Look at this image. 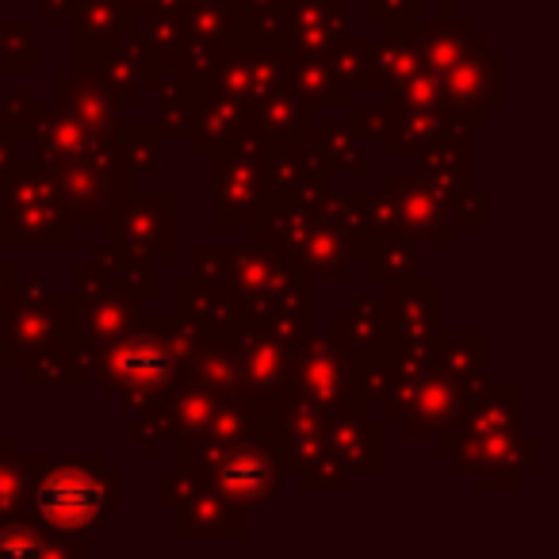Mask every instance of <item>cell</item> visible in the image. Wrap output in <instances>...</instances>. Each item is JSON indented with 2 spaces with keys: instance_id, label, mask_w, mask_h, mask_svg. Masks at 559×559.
<instances>
[{
  "instance_id": "1",
  "label": "cell",
  "mask_w": 559,
  "mask_h": 559,
  "mask_svg": "<svg viewBox=\"0 0 559 559\" xmlns=\"http://www.w3.org/2000/svg\"><path fill=\"white\" fill-rule=\"evenodd\" d=\"M123 502V475L104 456H50L32 460L24 510L47 533L85 536Z\"/></svg>"
},
{
  "instance_id": "2",
  "label": "cell",
  "mask_w": 559,
  "mask_h": 559,
  "mask_svg": "<svg viewBox=\"0 0 559 559\" xmlns=\"http://www.w3.org/2000/svg\"><path fill=\"white\" fill-rule=\"evenodd\" d=\"M185 380L169 337V319H134L127 334L96 349L93 383L127 406V414L169 395Z\"/></svg>"
},
{
  "instance_id": "3",
  "label": "cell",
  "mask_w": 559,
  "mask_h": 559,
  "mask_svg": "<svg viewBox=\"0 0 559 559\" xmlns=\"http://www.w3.org/2000/svg\"><path fill=\"white\" fill-rule=\"evenodd\" d=\"M0 238L4 246H70L73 218L50 169L20 157L0 192Z\"/></svg>"
},
{
  "instance_id": "4",
  "label": "cell",
  "mask_w": 559,
  "mask_h": 559,
  "mask_svg": "<svg viewBox=\"0 0 559 559\" xmlns=\"http://www.w3.org/2000/svg\"><path fill=\"white\" fill-rule=\"evenodd\" d=\"M4 314V365L16 368L24 357L55 349L73 337V299H62L50 280H16V292L0 307Z\"/></svg>"
},
{
  "instance_id": "5",
  "label": "cell",
  "mask_w": 559,
  "mask_h": 559,
  "mask_svg": "<svg viewBox=\"0 0 559 559\" xmlns=\"http://www.w3.org/2000/svg\"><path fill=\"white\" fill-rule=\"evenodd\" d=\"M104 230H108V246H116L119 253L169 264L177 257L173 253L177 249V200L169 192L142 195L134 188L116 200Z\"/></svg>"
},
{
  "instance_id": "6",
  "label": "cell",
  "mask_w": 559,
  "mask_h": 559,
  "mask_svg": "<svg viewBox=\"0 0 559 559\" xmlns=\"http://www.w3.org/2000/svg\"><path fill=\"white\" fill-rule=\"evenodd\" d=\"M70 280H73V334L81 342L100 349V345L116 342L119 334H127L134 326V319H139V296L104 276L93 261L73 264Z\"/></svg>"
},
{
  "instance_id": "7",
  "label": "cell",
  "mask_w": 559,
  "mask_h": 559,
  "mask_svg": "<svg viewBox=\"0 0 559 559\" xmlns=\"http://www.w3.org/2000/svg\"><path fill=\"white\" fill-rule=\"evenodd\" d=\"M372 211L380 234H395L406 241H437V246H452L456 238V226L449 223V211L426 177H399V173L388 177L380 200H372Z\"/></svg>"
},
{
  "instance_id": "8",
  "label": "cell",
  "mask_w": 559,
  "mask_h": 559,
  "mask_svg": "<svg viewBox=\"0 0 559 559\" xmlns=\"http://www.w3.org/2000/svg\"><path fill=\"white\" fill-rule=\"evenodd\" d=\"M288 388H296L307 403L322 414H337L353 406V353H345L326 334H299L292 342V372Z\"/></svg>"
},
{
  "instance_id": "9",
  "label": "cell",
  "mask_w": 559,
  "mask_h": 559,
  "mask_svg": "<svg viewBox=\"0 0 559 559\" xmlns=\"http://www.w3.org/2000/svg\"><path fill=\"white\" fill-rule=\"evenodd\" d=\"M276 200L269 185V165L246 154L211 157V226L241 230Z\"/></svg>"
},
{
  "instance_id": "10",
  "label": "cell",
  "mask_w": 559,
  "mask_h": 559,
  "mask_svg": "<svg viewBox=\"0 0 559 559\" xmlns=\"http://www.w3.org/2000/svg\"><path fill=\"white\" fill-rule=\"evenodd\" d=\"M441 104L464 123H487L490 108L502 104V55L483 35H472L467 50L441 73Z\"/></svg>"
},
{
  "instance_id": "11",
  "label": "cell",
  "mask_w": 559,
  "mask_h": 559,
  "mask_svg": "<svg viewBox=\"0 0 559 559\" xmlns=\"http://www.w3.org/2000/svg\"><path fill=\"white\" fill-rule=\"evenodd\" d=\"M203 479L226 495L238 506H269L280 490V479H284V464L280 456L261 441H234L223 444L215 456L203 467Z\"/></svg>"
},
{
  "instance_id": "12",
  "label": "cell",
  "mask_w": 559,
  "mask_h": 559,
  "mask_svg": "<svg viewBox=\"0 0 559 559\" xmlns=\"http://www.w3.org/2000/svg\"><path fill=\"white\" fill-rule=\"evenodd\" d=\"M292 276H296V269H292L288 257L276 253V249L257 246V241L234 249L230 299L241 314V330H253V322L261 319V311L276 299V292L284 288Z\"/></svg>"
},
{
  "instance_id": "13",
  "label": "cell",
  "mask_w": 559,
  "mask_h": 559,
  "mask_svg": "<svg viewBox=\"0 0 559 559\" xmlns=\"http://www.w3.org/2000/svg\"><path fill=\"white\" fill-rule=\"evenodd\" d=\"M177 540H241L246 536V506L218 495L207 479H200L177 506Z\"/></svg>"
},
{
  "instance_id": "14",
  "label": "cell",
  "mask_w": 559,
  "mask_h": 559,
  "mask_svg": "<svg viewBox=\"0 0 559 559\" xmlns=\"http://www.w3.org/2000/svg\"><path fill=\"white\" fill-rule=\"evenodd\" d=\"M284 257H288L292 269L304 272V276H311V280H349L353 264H357L345 230L330 215H322V211H314V215L307 218L296 246H292Z\"/></svg>"
},
{
  "instance_id": "15",
  "label": "cell",
  "mask_w": 559,
  "mask_h": 559,
  "mask_svg": "<svg viewBox=\"0 0 559 559\" xmlns=\"http://www.w3.org/2000/svg\"><path fill=\"white\" fill-rule=\"evenodd\" d=\"M383 288V342H429L437 334V284L414 276Z\"/></svg>"
},
{
  "instance_id": "16",
  "label": "cell",
  "mask_w": 559,
  "mask_h": 559,
  "mask_svg": "<svg viewBox=\"0 0 559 559\" xmlns=\"http://www.w3.org/2000/svg\"><path fill=\"white\" fill-rule=\"evenodd\" d=\"M326 449L342 460L349 472H383V421L368 406H349V411L326 414Z\"/></svg>"
},
{
  "instance_id": "17",
  "label": "cell",
  "mask_w": 559,
  "mask_h": 559,
  "mask_svg": "<svg viewBox=\"0 0 559 559\" xmlns=\"http://www.w3.org/2000/svg\"><path fill=\"white\" fill-rule=\"evenodd\" d=\"M73 70L93 62L100 50L131 39L139 16L123 0H73Z\"/></svg>"
},
{
  "instance_id": "18",
  "label": "cell",
  "mask_w": 559,
  "mask_h": 559,
  "mask_svg": "<svg viewBox=\"0 0 559 559\" xmlns=\"http://www.w3.org/2000/svg\"><path fill=\"white\" fill-rule=\"evenodd\" d=\"M234 368H238V388L261 399L276 395L292 372V342H280L264 330H241L234 334Z\"/></svg>"
},
{
  "instance_id": "19",
  "label": "cell",
  "mask_w": 559,
  "mask_h": 559,
  "mask_svg": "<svg viewBox=\"0 0 559 559\" xmlns=\"http://www.w3.org/2000/svg\"><path fill=\"white\" fill-rule=\"evenodd\" d=\"M284 12L296 55H326L349 35V0H284Z\"/></svg>"
},
{
  "instance_id": "20",
  "label": "cell",
  "mask_w": 559,
  "mask_h": 559,
  "mask_svg": "<svg viewBox=\"0 0 559 559\" xmlns=\"http://www.w3.org/2000/svg\"><path fill=\"white\" fill-rule=\"evenodd\" d=\"M249 127H253V131L261 134L272 150H288L292 142H299V139L311 134L314 108L304 100V96H296L284 85H276L257 104H249Z\"/></svg>"
},
{
  "instance_id": "21",
  "label": "cell",
  "mask_w": 559,
  "mask_h": 559,
  "mask_svg": "<svg viewBox=\"0 0 559 559\" xmlns=\"http://www.w3.org/2000/svg\"><path fill=\"white\" fill-rule=\"evenodd\" d=\"M27 139H32V146H35V162H39L43 169H58V165H66V162H78V157L93 146L96 134L88 131L78 116H70L62 104L50 100L39 108V119H35Z\"/></svg>"
},
{
  "instance_id": "22",
  "label": "cell",
  "mask_w": 559,
  "mask_h": 559,
  "mask_svg": "<svg viewBox=\"0 0 559 559\" xmlns=\"http://www.w3.org/2000/svg\"><path fill=\"white\" fill-rule=\"evenodd\" d=\"M177 319L188 322L200 337H234L241 330V314L230 292L211 288L195 276L177 284Z\"/></svg>"
},
{
  "instance_id": "23",
  "label": "cell",
  "mask_w": 559,
  "mask_h": 559,
  "mask_svg": "<svg viewBox=\"0 0 559 559\" xmlns=\"http://www.w3.org/2000/svg\"><path fill=\"white\" fill-rule=\"evenodd\" d=\"M55 104H62L70 116H78L93 134H116L119 100L85 70H70L55 78Z\"/></svg>"
},
{
  "instance_id": "24",
  "label": "cell",
  "mask_w": 559,
  "mask_h": 559,
  "mask_svg": "<svg viewBox=\"0 0 559 559\" xmlns=\"http://www.w3.org/2000/svg\"><path fill=\"white\" fill-rule=\"evenodd\" d=\"M211 73H165L157 85V134L185 142L192 134L195 111L211 93Z\"/></svg>"
},
{
  "instance_id": "25",
  "label": "cell",
  "mask_w": 559,
  "mask_h": 559,
  "mask_svg": "<svg viewBox=\"0 0 559 559\" xmlns=\"http://www.w3.org/2000/svg\"><path fill=\"white\" fill-rule=\"evenodd\" d=\"M314 311H319V296H314V280L296 272V276L276 292L269 307L261 311V319L253 322V330L280 337V342H296L299 334L314 330Z\"/></svg>"
},
{
  "instance_id": "26",
  "label": "cell",
  "mask_w": 559,
  "mask_h": 559,
  "mask_svg": "<svg viewBox=\"0 0 559 559\" xmlns=\"http://www.w3.org/2000/svg\"><path fill=\"white\" fill-rule=\"evenodd\" d=\"M249 131V108L238 100H226V96L207 93L195 111V123H192V150L200 157H218V154H230L234 142Z\"/></svg>"
},
{
  "instance_id": "27",
  "label": "cell",
  "mask_w": 559,
  "mask_h": 559,
  "mask_svg": "<svg viewBox=\"0 0 559 559\" xmlns=\"http://www.w3.org/2000/svg\"><path fill=\"white\" fill-rule=\"evenodd\" d=\"M280 85L304 96L311 108L349 100V88L342 85V78L334 73L326 55H296V50L280 55Z\"/></svg>"
},
{
  "instance_id": "28",
  "label": "cell",
  "mask_w": 559,
  "mask_h": 559,
  "mask_svg": "<svg viewBox=\"0 0 559 559\" xmlns=\"http://www.w3.org/2000/svg\"><path fill=\"white\" fill-rule=\"evenodd\" d=\"M433 368L467 388V395H483L487 383V334H433Z\"/></svg>"
},
{
  "instance_id": "29",
  "label": "cell",
  "mask_w": 559,
  "mask_h": 559,
  "mask_svg": "<svg viewBox=\"0 0 559 559\" xmlns=\"http://www.w3.org/2000/svg\"><path fill=\"white\" fill-rule=\"evenodd\" d=\"M85 536L47 533L35 518H0V556L4 559H35V556H85Z\"/></svg>"
},
{
  "instance_id": "30",
  "label": "cell",
  "mask_w": 559,
  "mask_h": 559,
  "mask_svg": "<svg viewBox=\"0 0 559 559\" xmlns=\"http://www.w3.org/2000/svg\"><path fill=\"white\" fill-rule=\"evenodd\" d=\"M134 39H139L150 81H154V88H157L165 73L173 70V58H177L180 43H185V16H180V12H146V16H139Z\"/></svg>"
},
{
  "instance_id": "31",
  "label": "cell",
  "mask_w": 559,
  "mask_h": 559,
  "mask_svg": "<svg viewBox=\"0 0 559 559\" xmlns=\"http://www.w3.org/2000/svg\"><path fill=\"white\" fill-rule=\"evenodd\" d=\"M472 43V24L456 12H441L437 24H421L418 27V58H421V70L437 73L441 78L452 62L467 50Z\"/></svg>"
},
{
  "instance_id": "32",
  "label": "cell",
  "mask_w": 559,
  "mask_h": 559,
  "mask_svg": "<svg viewBox=\"0 0 559 559\" xmlns=\"http://www.w3.org/2000/svg\"><path fill=\"white\" fill-rule=\"evenodd\" d=\"M449 111H395L391 108L388 127H383L380 142L388 150V157H414L444 131Z\"/></svg>"
},
{
  "instance_id": "33",
  "label": "cell",
  "mask_w": 559,
  "mask_h": 559,
  "mask_svg": "<svg viewBox=\"0 0 559 559\" xmlns=\"http://www.w3.org/2000/svg\"><path fill=\"white\" fill-rule=\"evenodd\" d=\"M337 345L345 353H365L376 349L383 342V299L380 296H360L345 307L334 319V330H330Z\"/></svg>"
},
{
  "instance_id": "34",
  "label": "cell",
  "mask_w": 559,
  "mask_h": 559,
  "mask_svg": "<svg viewBox=\"0 0 559 559\" xmlns=\"http://www.w3.org/2000/svg\"><path fill=\"white\" fill-rule=\"evenodd\" d=\"M215 395L218 391L203 388L195 380H180L177 388L169 391V437L177 444H188L203 433L211 411H215Z\"/></svg>"
},
{
  "instance_id": "35",
  "label": "cell",
  "mask_w": 559,
  "mask_h": 559,
  "mask_svg": "<svg viewBox=\"0 0 559 559\" xmlns=\"http://www.w3.org/2000/svg\"><path fill=\"white\" fill-rule=\"evenodd\" d=\"M372 88H395L403 85L411 73L421 70V58H418V32H406V35H383L380 43L372 39Z\"/></svg>"
},
{
  "instance_id": "36",
  "label": "cell",
  "mask_w": 559,
  "mask_h": 559,
  "mask_svg": "<svg viewBox=\"0 0 559 559\" xmlns=\"http://www.w3.org/2000/svg\"><path fill=\"white\" fill-rule=\"evenodd\" d=\"M88 261L104 272L108 280L123 284L127 292H134L139 299H150L157 296V264L154 261H142V257H131V253H119L116 246H93L88 249Z\"/></svg>"
},
{
  "instance_id": "37",
  "label": "cell",
  "mask_w": 559,
  "mask_h": 559,
  "mask_svg": "<svg viewBox=\"0 0 559 559\" xmlns=\"http://www.w3.org/2000/svg\"><path fill=\"white\" fill-rule=\"evenodd\" d=\"M365 269L376 284H399V280L421 276V264H418L414 246L406 238H395V234H380L372 253L365 257Z\"/></svg>"
},
{
  "instance_id": "38",
  "label": "cell",
  "mask_w": 559,
  "mask_h": 559,
  "mask_svg": "<svg viewBox=\"0 0 559 559\" xmlns=\"http://www.w3.org/2000/svg\"><path fill=\"white\" fill-rule=\"evenodd\" d=\"M116 142V154H119V165L134 177H150L157 173V162H162V134L154 127H142V123H131V127H116L111 134Z\"/></svg>"
},
{
  "instance_id": "39",
  "label": "cell",
  "mask_w": 559,
  "mask_h": 559,
  "mask_svg": "<svg viewBox=\"0 0 559 559\" xmlns=\"http://www.w3.org/2000/svg\"><path fill=\"white\" fill-rule=\"evenodd\" d=\"M326 58H330V66H334V73L342 78V85L349 88V93H357V88H372V70H368V62H372V39L342 35V39L326 50Z\"/></svg>"
},
{
  "instance_id": "40",
  "label": "cell",
  "mask_w": 559,
  "mask_h": 559,
  "mask_svg": "<svg viewBox=\"0 0 559 559\" xmlns=\"http://www.w3.org/2000/svg\"><path fill=\"white\" fill-rule=\"evenodd\" d=\"M314 142L322 146L326 162L334 169H349L353 177H365L368 173V154H365V142L349 131V127H334V123H314L311 127Z\"/></svg>"
},
{
  "instance_id": "41",
  "label": "cell",
  "mask_w": 559,
  "mask_h": 559,
  "mask_svg": "<svg viewBox=\"0 0 559 559\" xmlns=\"http://www.w3.org/2000/svg\"><path fill=\"white\" fill-rule=\"evenodd\" d=\"M27 479H32V456H24L20 444L4 437L0 441V518L24 510Z\"/></svg>"
},
{
  "instance_id": "42",
  "label": "cell",
  "mask_w": 559,
  "mask_h": 559,
  "mask_svg": "<svg viewBox=\"0 0 559 559\" xmlns=\"http://www.w3.org/2000/svg\"><path fill=\"white\" fill-rule=\"evenodd\" d=\"M288 472L296 475V483L304 490H342V487H349V479H353V472L330 449L299 460V464H292Z\"/></svg>"
},
{
  "instance_id": "43",
  "label": "cell",
  "mask_w": 559,
  "mask_h": 559,
  "mask_svg": "<svg viewBox=\"0 0 559 559\" xmlns=\"http://www.w3.org/2000/svg\"><path fill=\"white\" fill-rule=\"evenodd\" d=\"M388 108L395 111H441V81L437 73L418 70L403 81V85L388 88Z\"/></svg>"
},
{
  "instance_id": "44",
  "label": "cell",
  "mask_w": 559,
  "mask_h": 559,
  "mask_svg": "<svg viewBox=\"0 0 559 559\" xmlns=\"http://www.w3.org/2000/svg\"><path fill=\"white\" fill-rule=\"evenodd\" d=\"M35 66V24L32 20H0V70L24 73Z\"/></svg>"
},
{
  "instance_id": "45",
  "label": "cell",
  "mask_w": 559,
  "mask_h": 559,
  "mask_svg": "<svg viewBox=\"0 0 559 559\" xmlns=\"http://www.w3.org/2000/svg\"><path fill=\"white\" fill-rule=\"evenodd\" d=\"M226 55H230V43H223V39H192V35H185V43H180L169 73H211Z\"/></svg>"
},
{
  "instance_id": "46",
  "label": "cell",
  "mask_w": 559,
  "mask_h": 559,
  "mask_svg": "<svg viewBox=\"0 0 559 559\" xmlns=\"http://www.w3.org/2000/svg\"><path fill=\"white\" fill-rule=\"evenodd\" d=\"M39 96L32 88H16V93H4L0 104V134H12V139H27L39 119Z\"/></svg>"
},
{
  "instance_id": "47",
  "label": "cell",
  "mask_w": 559,
  "mask_h": 559,
  "mask_svg": "<svg viewBox=\"0 0 559 559\" xmlns=\"http://www.w3.org/2000/svg\"><path fill=\"white\" fill-rule=\"evenodd\" d=\"M230 269H234V249L230 246H200L192 257V276L211 284V288L230 292Z\"/></svg>"
},
{
  "instance_id": "48",
  "label": "cell",
  "mask_w": 559,
  "mask_h": 559,
  "mask_svg": "<svg viewBox=\"0 0 559 559\" xmlns=\"http://www.w3.org/2000/svg\"><path fill=\"white\" fill-rule=\"evenodd\" d=\"M388 116H391V108H388V100L383 104H353L349 108V131L357 134L360 142H376L383 134V127H388Z\"/></svg>"
},
{
  "instance_id": "49",
  "label": "cell",
  "mask_w": 559,
  "mask_h": 559,
  "mask_svg": "<svg viewBox=\"0 0 559 559\" xmlns=\"http://www.w3.org/2000/svg\"><path fill=\"white\" fill-rule=\"evenodd\" d=\"M414 9H421V4H414V0H368V16L380 24H395V20L411 16Z\"/></svg>"
},
{
  "instance_id": "50",
  "label": "cell",
  "mask_w": 559,
  "mask_h": 559,
  "mask_svg": "<svg viewBox=\"0 0 559 559\" xmlns=\"http://www.w3.org/2000/svg\"><path fill=\"white\" fill-rule=\"evenodd\" d=\"M16 165H20V139H12V134H0V192H4L9 177L16 173Z\"/></svg>"
},
{
  "instance_id": "51",
  "label": "cell",
  "mask_w": 559,
  "mask_h": 559,
  "mask_svg": "<svg viewBox=\"0 0 559 559\" xmlns=\"http://www.w3.org/2000/svg\"><path fill=\"white\" fill-rule=\"evenodd\" d=\"M73 0H35V16L39 20H70Z\"/></svg>"
},
{
  "instance_id": "52",
  "label": "cell",
  "mask_w": 559,
  "mask_h": 559,
  "mask_svg": "<svg viewBox=\"0 0 559 559\" xmlns=\"http://www.w3.org/2000/svg\"><path fill=\"white\" fill-rule=\"evenodd\" d=\"M16 280H20V269L12 261H0V307H4V299L16 292Z\"/></svg>"
},
{
  "instance_id": "53",
  "label": "cell",
  "mask_w": 559,
  "mask_h": 559,
  "mask_svg": "<svg viewBox=\"0 0 559 559\" xmlns=\"http://www.w3.org/2000/svg\"><path fill=\"white\" fill-rule=\"evenodd\" d=\"M421 4H437L441 12H456V9H464L467 0H421Z\"/></svg>"
},
{
  "instance_id": "54",
  "label": "cell",
  "mask_w": 559,
  "mask_h": 559,
  "mask_svg": "<svg viewBox=\"0 0 559 559\" xmlns=\"http://www.w3.org/2000/svg\"><path fill=\"white\" fill-rule=\"evenodd\" d=\"M185 4H195V0H185Z\"/></svg>"
},
{
  "instance_id": "55",
  "label": "cell",
  "mask_w": 559,
  "mask_h": 559,
  "mask_svg": "<svg viewBox=\"0 0 559 559\" xmlns=\"http://www.w3.org/2000/svg\"><path fill=\"white\" fill-rule=\"evenodd\" d=\"M414 4H421V0H414Z\"/></svg>"
}]
</instances>
